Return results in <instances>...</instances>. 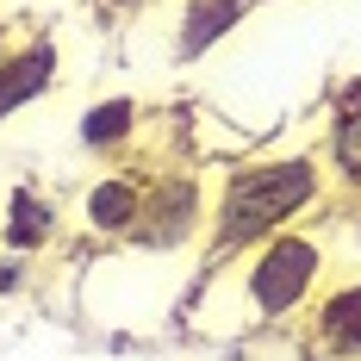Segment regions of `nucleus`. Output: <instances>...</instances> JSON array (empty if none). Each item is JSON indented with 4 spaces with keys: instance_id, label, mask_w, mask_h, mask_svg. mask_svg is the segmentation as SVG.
Returning a JSON list of instances; mask_svg holds the SVG:
<instances>
[{
    "instance_id": "nucleus-12",
    "label": "nucleus",
    "mask_w": 361,
    "mask_h": 361,
    "mask_svg": "<svg viewBox=\"0 0 361 361\" xmlns=\"http://www.w3.org/2000/svg\"><path fill=\"white\" fill-rule=\"evenodd\" d=\"M94 6H100L106 19H137V13H149L156 0H94Z\"/></svg>"
},
{
    "instance_id": "nucleus-4",
    "label": "nucleus",
    "mask_w": 361,
    "mask_h": 361,
    "mask_svg": "<svg viewBox=\"0 0 361 361\" xmlns=\"http://www.w3.org/2000/svg\"><path fill=\"white\" fill-rule=\"evenodd\" d=\"M144 187H149V169H100V175L75 193L69 212H75V224L87 237L125 243L131 224H137V212H144Z\"/></svg>"
},
{
    "instance_id": "nucleus-11",
    "label": "nucleus",
    "mask_w": 361,
    "mask_h": 361,
    "mask_svg": "<svg viewBox=\"0 0 361 361\" xmlns=\"http://www.w3.org/2000/svg\"><path fill=\"white\" fill-rule=\"evenodd\" d=\"M32 287V255H6L0 250V299H19Z\"/></svg>"
},
{
    "instance_id": "nucleus-10",
    "label": "nucleus",
    "mask_w": 361,
    "mask_h": 361,
    "mask_svg": "<svg viewBox=\"0 0 361 361\" xmlns=\"http://www.w3.org/2000/svg\"><path fill=\"white\" fill-rule=\"evenodd\" d=\"M324 180H336L343 193H361V81H349L330 100V125H324Z\"/></svg>"
},
{
    "instance_id": "nucleus-1",
    "label": "nucleus",
    "mask_w": 361,
    "mask_h": 361,
    "mask_svg": "<svg viewBox=\"0 0 361 361\" xmlns=\"http://www.w3.org/2000/svg\"><path fill=\"white\" fill-rule=\"evenodd\" d=\"M324 243L312 231H281L268 243L231 255H206L200 281L187 293V330L206 343H243L287 330L324 287Z\"/></svg>"
},
{
    "instance_id": "nucleus-3",
    "label": "nucleus",
    "mask_w": 361,
    "mask_h": 361,
    "mask_svg": "<svg viewBox=\"0 0 361 361\" xmlns=\"http://www.w3.org/2000/svg\"><path fill=\"white\" fill-rule=\"evenodd\" d=\"M212 175L206 169H149L144 212L131 224V255H187L212 237Z\"/></svg>"
},
{
    "instance_id": "nucleus-7",
    "label": "nucleus",
    "mask_w": 361,
    "mask_h": 361,
    "mask_svg": "<svg viewBox=\"0 0 361 361\" xmlns=\"http://www.w3.org/2000/svg\"><path fill=\"white\" fill-rule=\"evenodd\" d=\"M63 237V206L37 180H13L0 200V250L6 255H44Z\"/></svg>"
},
{
    "instance_id": "nucleus-8",
    "label": "nucleus",
    "mask_w": 361,
    "mask_h": 361,
    "mask_svg": "<svg viewBox=\"0 0 361 361\" xmlns=\"http://www.w3.org/2000/svg\"><path fill=\"white\" fill-rule=\"evenodd\" d=\"M137 137H144V100H131V94H100L75 118V144L87 149V156H100V162L131 156Z\"/></svg>"
},
{
    "instance_id": "nucleus-5",
    "label": "nucleus",
    "mask_w": 361,
    "mask_h": 361,
    "mask_svg": "<svg viewBox=\"0 0 361 361\" xmlns=\"http://www.w3.org/2000/svg\"><path fill=\"white\" fill-rule=\"evenodd\" d=\"M56 81H63V37L56 32H37V37L6 44V50H0V125L19 118L25 106H37Z\"/></svg>"
},
{
    "instance_id": "nucleus-9",
    "label": "nucleus",
    "mask_w": 361,
    "mask_h": 361,
    "mask_svg": "<svg viewBox=\"0 0 361 361\" xmlns=\"http://www.w3.org/2000/svg\"><path fill=\"white\" fill-rule=\"evenodd\" d=\"M250 13H255V0H180V6H175V37H169L175 63L212 56L231 32H243Z\"/></svg>"
},
{
    "instance_id": "nucleus-2",
    "label": "nucleus",
    "mask_w": 361,
    "mask_h": 361,
    "mask_svg": "<svg viewBox=\"0 0 361 361\" xmlns=\"http://www.w3.org/2000/svg\"><path fill=\"white\" fill-rule=\"evenodd\" d=\"M324 193H330V180L312 149H274V156L224 169V180L212 193L206 255H231V250H250V243H268L281 231H299V218L318 212Z\"/></svg>"
},
{
    "instance_id": "nucleus-6",
    "label": "nucleus",
    "mask_w": 361,
    "mask_h": 361,
    "mask_svg": "<svg viewBox=\"0 0 361 361\" xmlns=\"http://www.w3.org/2000/svg\"><path fill=\"white\" fill-rule=\"evenodd\" d=\"M299 318H305V349L318 361H361V281L318 287V299Z\"/></svg>"
}]
</instances>
